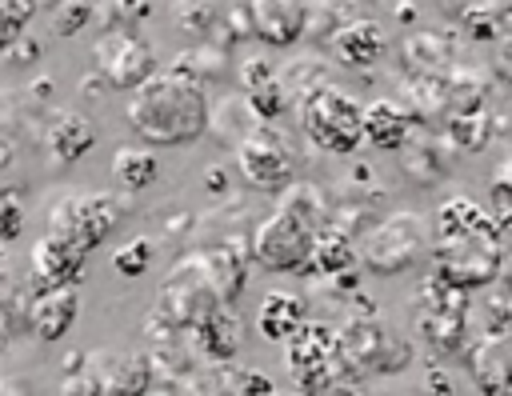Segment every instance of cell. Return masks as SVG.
Returning a JSON list of instances; mask_svg holds the SVG:
<instances>
[{
  "instance_id": "obj_1",
  "label": "cell",
  "mask_w": 512,
  "mask_h": 396,
  "mask_svg": "<svg viewBox=\"0 0 512 396\" xmlns=\"http://www.w3.org/2000/svg\"><path fill=\"white\" fill-rule=\"evenodd\" d=\"M208 112L212 104L204 84L180 68L152 72L144 84L132 88L124 104L128 128L152 148H184L200 140L208 132Z\"/></svg>"
},
{
  "instance_id": "obj_2",
  "label": "cell",
  "mask_w": 512,
  "mask_h": 396,
  "mask_svg": "<svg viewBox=\"0 0 512 396\" xmlns=\"http://www.w3.org/2000/svg\"><path fill=\"white\" fill-rule=\"evenodd\" d=\"M300 128L320 152L348 156L364 140V104L336 84H320L300 96Z\"/></svg>"
},
{
  "instance_id": "obj_3",
  "label": "cell",
  "mask_w": 512,
  "mask_h": 396,
  "mask_svg": "<svg viewBox=\"0 0 512 396\" xmlns=\"http://www.w3.org/2000/svg\"><path fill=\"white\" fill-rule=\"evenodd\" d=\"M324 224L276 204L256 228H252V240H248V256L256 268L264 272H304L308 260H312V244H316V232Z\"/></svg>"
},
{
  "instance_id": "obj_4",
  "label": "cell",
  "mask_w": 512,
  "mask_h": 396,
  "mask_svg": "<svg viewBox=\"0 0 512 396\" xmlns=\"http://www.w3.org/2000/svg\"><path fill=\"white\" fill-rule=\"evenodd\" d=\"M428 244V228L416 212H392L380 224L368 228V236L360 240V260L376 272V276H396L404 268L416 264V256Z\"/></svg>"
},
{
  "instance_id": "obj_5",
  "label": "cell",
  "mask_w": 512,
  "mask_h": 396,
  "mask_svg": "<svg viewBox=\"0 0 512 396\" xmlns=\"http://www.w3.org/2000/svg\"><path fill=\"white\" fill-rule=\"evenodd\" d=\"M284 344H288L284 348L288 376L304 392H324V388H332V376H344V368H340V336L328 324L304 320Z\"/></svg>"
},
{
  "instance_id": "obj_6",
  "label": "cell",
  "mask_w": 512,
  "mask_h": 396,
  "mask_svg": "<svg viewBox=\"0 0 512 396\" xmlns=\"http://www.w3.org/2000/svg\"><path fill=\"white\" fill-rule=\"evenodd\" d=\"M236 164H240V176L260 192H280L284 184H292V172H296L288 136L268 120H260L236 140Z\"/></svg>"
},
{
  "instance_id": "obj_7",
  "label": "cell",
  "mask_w": 512,
  "mask_h": 396,
  "mask_svg": "<svg viewBox=\"0 0 512 396\" xmlns=\"http://www.w3.org/2000/svg\"><path fill=\"white\" fill-rule=\"evenodd\" d=\"M212 304H220V296H216V288H212V280H208L200 256H184V260L168 272V280L160 284L156 316H160L164 324H172V328H192Z\"/></svg>"
},
{
  "instance_id": "obj_8",
  "label": "cell",
  "mask_w": 512,
  "mask_h": 396,
  "mask_svg": "<svg viewBox=\"0 0 512 396\" xmlns=\"http://www.w3.org/2000/svg\"><path fill=\"white\" fill-rule=\"evenodd\" d=\"M120 212H124V208H120V200H116L112 192H72V196H64V200L52 204L48 228H52V232H64V236H72V240H80V244L92 252L96 244L108 240V232L116 228Z\"/></svg>"
},
{
  "instance_id": "obj_9",
  "label": "cell",
  "mask_w": 512,
  "mask_h": 396,
  "mask_svg": "<svg viewBox=\"0 0 512 396\" xmlns=\"http://www.w3.org/2000/svg\"><path fill=\"white\" fill-rule=\"evenodd\" d=\"M96 52V68L100 76L112 84V88H136L144 84L152 72H156V56H152V44L136 32V28H108L96 36L92 44Z\"/></svg>"
},
{
  "instance_id": "obj_10",
  "label": "cell",
  "mask_w": 512,
  "mask_h": 396,
  "mask_svg": "<svg viewBox=\"0 0 512 396\" xmlns=\"http://www.w3.org/2000/svg\"><path fill=\"white\" fill-rule=\"evenodd\" d=\"M76 312H80L76 284H36V292L24 300L28 332H32L40 344L64 340L68 328L76 324Z\"/></svg>"
},
{
  "instance_id": "obj_11",
  "label": "cell",
  "mask_w": 512,
  "mask_h": 396,
  "mask_svg": "<svg viewBox=\"0 0 512 396\" xmlns=\"http://www.w3.org/2000/svg\"><path fill=\"white\" fill-rule=\"evenodd\" d=\"M188 332H192L196 352H200L208 364H232L236 352H240V344H244V324H240V316L232 312L228 300L212 304Z\"/></svg>"
},
{
  "instance_id": "obj_12",
  "label": "cell",
  "mask_w": 512,
  "mask_h": 396,
  "mask_svg": "<svg viewBox=\"0 0 512 396\" xmlns=\"http://www.w3.org/2000/svg\"><path fill=\"white\" fill-rule=\"evenodd\" d=\"M308 28V8L304 0H248V32L260 36L264 44H296Z\"/></svg>"
},
{
  "instance_id": "obj_13",
  "label": "cell",
  "mask_w": 512,
  "mask_h": 396,
  "mask_svg": "<svg viewBox=\"0 0 512 396\" xmlns=\"http://www.w3.org/2000/svg\"><path fill=\"white\" fill-rule=\"evenodd\" d=\"M84 260H88V248L64 232H44L40 244L32 248V272H36V284H76L80 272H84Z\"/></svg>"
},
{
  "instance_id": "obj_14",
  "label": "cell",
  "mask_w": 512,
  "mask_h": 396,
  "mask_svg": "<svg viewBox=\"0 0 512 396\" xmlns=\"http://www.w3.org/2000/svg\"><path fill=\"white\" fill-rule=\"evenodd\" d=\"M196 256H200V264H204V272H208L216 296L232 304V300L244 292V280H248V264H252L248 248L236 244V240H224V244L204 248V252H196Z\"/></svg>"
},
{
  "instance_id": "obj_15",
  "label": "cell",
  "mask_w": 512,
  "mask_h": 396,
  "mask_svg": "<svg viewBox=\"0 0 512 396\" xmlns=\"http://www.w3.org/2000/svg\"><path fill=\"white\" fill-rule=\"evenodd\" d=\"M96 124L80 112V108H64V112H56L52 120H48V132H44V144H48V152L60 160V164H72V160H80L92 144H96Z\"/></svg>"
},
{
  "instance_id": "obj_16",
  "label": "cell",
  "mask_w": 512,
  "mask_h": 396,
  "mask_svg": "<svg viewBox=\"0 0 512 396\" xmlns=\"http://www.w3.org/2000/svg\"><path fill=\"white\" fill-rule=\"evenodd\" d=\"M308 320V308H304V300L296 296V292H284V288H272V292H264V300H260V312H256V332L264 336V340H276V344H284L300 324Z\"/></svg>"
},
{
  "instance_id": "obj_17",
  "label": "cell",
  "mask_w": 512,
  "mask_h": 396,
  "mask_svg": "<svg viewBox=\"0 0 512 396\" xmlns=\"http://www.w3.org/2000/svg\"><path fill=\"white\" fill-rule=\"evenodd\" d=\"M384 32H380V24H372V20H348L336 36H332V52H336V60L340 64H348V68H372L380 56H384Z\"/></svg>"
},
{
  "instance_id": "obj_18",
  "label": "cell",
  "mask_w": 512,
  "mask_h": 396,
  "mask_svg": "<svg viewBox=\"0 0 512 396\" xmlns=\"http://www.w3.org/2000/svg\"><path fill=\"white\" fill-rule=\"evenodd\" d=\"M408 128L412 120L396 100H372L364 108V140L380 152H396L408 140Z\"/></svg>"
},
{
  "instance_id": "obj_19",
  "label": "cell",
  "mask_w": 512,
  "mask_h": 396,
  "mask_svg": "<svg viewBox=\"0 0 512 396\" xmlns=\"http://www.w3.org/2000/svg\"><path fill=\"white\" fill-rule=\"evenodd\" d=\"M108 172L124 192H144L160 180V156L152 152V144H124L116 148Z\"/></svg>"
},
{
  "instance_id": "obj_20",
  "label": "cell",
  "mask_w": 512,
  "mask_h": 396,
  "mask_svg": "<svg viewBox=\"0 0 512 396\" xmlns=\"http://www.w3.org/2000/svg\"><path fill=\"white\" fill-rule=\"evenodd\" d=\"M436 228H440V240H444V236H496V228H492V220L484 216V208H476V204L464 200V196H452V200L440 204Z\"/></svg>"
},
{
  "instance_id": "obj_21",
  "label": "cell",
  "mask_w": 512,
  "mask_h": 396,
  "mask_svg": "<svg viewBox=\"0 0 512 396\" xmlns=\"http://www.w3.org/2000/svg\"><path fill=\"white\" fill-rule=\"evenodd\" d=\"M356 260V248H352V240L340 232V228H320L316 232V244H312V264H316V272H324V276H340L348 264Z\"/></svg>"
},
{
  "instance_id": "obj_22",
  "label": "cell",
  "mask_w": 512,
  "mask_h": 396,
  "mask_svg": "<svg viewBox=\"0 0 512 396\" xmlns=\"http://www.w3.org/2000/svg\"><path fill=\"white\" fill-rule=\"evenodd\" d=\"M172 20H176L180 32L204 36L216 24V0H176L172 4Z\"/></svg>"
},
{
  "instance_id": "obj_23",
  "label": "cell",
  "mask_w": 512,
  "mask_h": 396,
  "mask_svg": "<svg viewBox=\"0 0 512 396\" xmlns=\"http://www.w3.org/2000/svg\"><path fill=\"white\" fill-rule=\"evenodd\" d=\"M112 268H116L124 280L144 276V272L152 268V240H148V236H136V240H128L124 248H116V252H112Z\"/></svg>"
},
{
  "instance_id": "obj_24",
  "label": "cell",
  "mask_w": 512,
  "mask_h": 396,
  "mask_svg": "<svg viewBox=\"0 0 512 396\" xmlns=\"http://www.w3.org/2000/svg\"><path fill=\"white\" fill-rule=\"evenodd\" d=\"M32 12H36V4H32V0H0V52H4L12 40H20V36H24V28H28Z\"/></svg>"
},
{
  "instance_id": "obj_25",
  "label": "cell",
  "mask_w": 512,
  "mask_h": 396,
  "mask_svg": "<svg viewBox=\"0 0 512 396\" xmlns=\"http://www.w3.org/2000/svg\"><path fill=\"white\" fill-rule=\"evenodd\" d=\"M224 392H240V396H252V392H272V380L260 372V368H224V380H220Z\"/></svg>"
},
{
  "instance_id": "obj_26",
  "label": "cell",
  "mask_w": 512,
  "mask_h": 396,
  "mask_svg": "<svg viewBox=\"0 0 512 396\" xmlns=\"http://www.w3.org/2000/svg\"><path fill=\"white\" fill-rule=\"evenodd\" d=\"M28 332V320H24V304H12V300H0V356L12 348L16 332Z\"/></svg>"
},
{
  "instance_id": "obj_27",
  "label": "cell",
  "mask_w": 512,
  "mask_h": 396,
  "mask_svg": "<svg viewBox=\"0 0 512 396\" xmlns=\"http://www.w3.org/2000/svg\"><path fill=\"white\" fill-rule=\"evenodd\" d=\"M24 228V208L12 192H0V240H16V232Z\"/></svg>"
},
{
  "instance_id": "obj_28",
  "label": "cell",
  "mask_w": 512,
  "mask_h": 396,
  "mask_svg": "<svg viewBox=\"0 0 512 396\" xmlns=\"http://www.w3.org/2000/svg\"><path fill=\"white\" fill-rule=\"evenodd\" d=\"M88 16H92V4H88V0H72V16L56 12V24H52V28H56L60 36H72V32H76V28H80Z\"/></svg>"
},
{
  "instance_id": "obj_29",
  "label": "cell",
  "mask_w": 512,
  "mask_h": 396,
  "mask_svg": "<svg viewBox=\"0 0 512 396\" xmlns=\"http://www.w3.org/2000/svg\"><path fill=\"white\" fill-rule=\"evenodd\" d=\"M4 264H8V248H4V240H0V280H4Z\"/></svg>"
},
{
  "instance_id": "obj_30",
  "label": "cell",
  "mask_w": 512,
  "mask_h": 396,
  "mask_svg": "<svg viewBox=\"0 0 512 396\" xmlns=\"http://www.w3.org/2000/svg\"><path fill=\"white\" fill-rule=\"evenodd\" d=\"M88 4H104V0H88Z\"/></svg>"
}]
</instances>
